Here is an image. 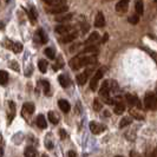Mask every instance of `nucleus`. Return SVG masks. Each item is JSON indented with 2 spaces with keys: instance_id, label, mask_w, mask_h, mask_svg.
<instances>
[{
  "instance_id": "1",
  "label": "nucleus",
  "mask_w": 157,
  "mask_h": 157,
  "mask_svg": "<svg viewBox=\"0 0 157 157\" xmlns=\"http://www.w3.org/2000/svg\"><path fill=\"white\" fill-rule=\"evenodd\" d=\"M94 63H96V57H94V56L79 55L78 57L72 58L70 62H69V65H70V67L72 70H79L83 66H86V65L94 64Z\"/></svg>"
},
{
  "instance_id": "2",
  "label": "nucleus",
  "mask_w": 157,
  "mask_h": 157,
  "mask_svg": "<svg viewBox=\"0 0 157 157\" xmlns=\"http://www.w3.org/2000/svg\"><path fill=\"white\" fill-rule=\"evenodd\" d=\"M109 82L108 80H104L102 84V86H101V90H99V96L103 98V101L105 103H108V104H112L113 103V99H111L110 98V90L111 87H109Z\"/></svg>"
},
{
  "instance_id": "3",
  "label": "nucleus",
  "mask_w": 157,
  "mask_h": 157,
  "mask_svg": "<svg viewBox=\"0 0 157 157\" xmlns=\"http://www.w3.org/2000/svg\"><path fill=\"white\" fill-rule=\"evenodd\" d=\"M144 105L148 110H156L157 109V96L154 92H148L144 98Z\"/></svg>"
},
{
  "instance_id": "4",
  "label": "nucleus",
  "mask_w": 157,
  "mask_h": 157,
  "mask_svg": "<svg viewBox=\"0 0 157 157\" xmlns=\"http://www.w3.org/2000/svg\"><path fill=\"white\" fill-rule=\"evenodd\" d=\"M104 67H101V69H98L97 72L94 73V76L92 77L91 79V83H90V89L92 90V91H96L97 90V87H98V82H99V79L103 78V76H104Z\"/></svg>"
},
{
  "instance_id": "5",
  "label": "nucleus",
  "mask_w": 157,
  "mask_h": 157,
  "mask_svg": "<svg viewBox=\"0 0 157 157\" xmlns=\"http://www.w3.org/2000/svg\"><path fill=\"white\" fill-rule=\"evenodd\" d=\"M69 10L67 5H57V6H50L46 8V12L51 13V14H59V13H66V11Z\"/></svg>"
},
{
  "instance_id": "6",
  "label": "nucleus",
  "mask_w": 157,
  "mask_h": 157,
  "mask_svg": "<svg viewBox=\"0 0 157 157\" xmlns=\"http://www.w3.org/2000/svg\"><path fill=\"white\" fill-rule=\"evenodd\" d=\"M129 2H130V0H119L116 5V11L118 13H122V14L125 13L129 8Z\"/></svg>"
},
{
  "instance_id": "7",
  "label": "nucleus",
  "mask_w": 157,
  "mask_h": 157,
  "mask_svg": "<svg viewBox=\"0 0 157 157\" xmlns=\"http://www.w3.org/2000/svg\"><path fill=\"white\" fill-rule=\"evenodd\" d=\"M125 98H126V102H128V104H129L130 106H137L138 109H141V108H142L141 102L138 101V98H137L135 94H128Z\"/></svg>"
},
{
  "instance_id": "8",
  "label": "nucleus",
  "mask_w": 157,
  "mask_h": 157,
  "mask_svg": "<svg viewBox=\"0 0 157 157\" xmlns=\"http://www.w3.org/2000/svg\"><path fill=\"white\" fill-rule=\"evenodd\" d=\"M89 126H90L91 132H92V134H94V135L101 134L102 131H104V130H105V126L102 125V124H98L97 122H90Z\"/></svg>"
},
{
  "instance_id": "9",
  "label": "nucleus",
  "mask_w": 157,
  "mask_h": 157,
  "mask_svg": "<svg viewBox=\"0 0 157 157\" xmlns=\"http://www.w3.org/2000/svg\"><path fill=\"white\" fill-rule=\"evenodd\" d=\"M91 72H92L91 69H87L86 71H84L83 73H80V75L77 76V82H78L79 85H84V84L86 83L87 78H89V76L91 75Z\"/></svg>"
},
{
  "instance_id": "10",
  "label": "nucleus",
  "mask_w": 157,
  "mask_h": 157,
  "mask_svg": "<svg viewBox=\"0 0 157 157\" xmlns=\"http://www.w3.org/2000/svg\"><path fill=\"white\" fill-rule=\"evenodd\" d=\"M6 46L10 47L14 53H19L23 51V45L20 43H12L11 40H6Z\"/></svg>"
},
{
  "instance_id": "11",
  "label": "nucleus",
  "mask_w": 157,
  "mask_h": 157,
  "mask_svg": "<svg viewBox=\"0 0 157 157\" xmlns=\"http://www.w3.org/2000/svg\"><path fill=\"white\" fill-rule=\"evenodd\" d=\"M105 25V18L102 12H98L96 16V20H94V26L96 27H103Z\"/></svg>"
},
{
  "instance_id": "12",
  "label": "nucleus",
  "mask_w": 157,
  "mask_h": 157,
  "mask_svg": "<svg viewBox=\"0 0 157 157\" xmlns=\"http://www.w3.org/2000/svg\"><path fill=\"white\" fill-rule=\"evenodd\" d=\"M71 29H72V27H71L70 25H64L63 24V25H58V26H56V32L59 33V34H66Z\"/></svg>"
},
{
  "instance_id": "13",
  "label": "nucleus",
  "mask_w": 157,
  "mask_h": 157,
  "mask_svg": "<svg viewBox=\"0 0 157 157\" xmlns=\"http://www.w3.org/2000/svg\"><path fill=\"white\" fill-rule=\"evenodd\" d=\"M98 40V33L97 32H94V33H91L90 34V37L87 38V40L85 41V46H90V45H92L94 46V44Z\"/></svg>"
},
{
  "instance_id": "14",
  "label": "nucleus",
  "mask_w": 157,
  "mask_h": 157,
  "mask_svg": "<svg viewBox=\"0 0 157 157\" xmlns=\"http://www.w3.org/2000/svg\"><path fill=\"white\" fill-rule=\"evenodd\" d=\"M58 105H59L60 110L63 111V112H69L71 109L70 103L67 102V101H65V99H60V101L58 102Z\"/></svg>"
},
{
  "instance_id": "15",
  "label": "nucleus",
  "mask_w": 157,
  "mask_h": 157,
  "mask_svg": "<svg viewBox=\"0 0 157 157\" xmlns=\"http://www.w3.org/2000/svg\"><path fill=\"white\" fill-rule=\"evenodd\" d=\"M77 37H78V33L77 32H72L70 34H65L60 40H62V43H70V41L76 39Z\"/></svg>"
},
{
  "instance_id": "16",
  "label": "nucleus",
  "mask_w": 157,
  "mask_h": 157,
  "mask_svg": "<svg viewBox=\"0 0 157 157\" xmlns=\"http://www.w3.org/2000/svg\"><path fill=\"white\" fill-rule=\"evenodd\" d=\"M113 111H115L116 115H122V113L125 111V105H124L122 102L116 103V104H115V109H113Z\"/></svg>"
},
{
  "instance_id": "17",
  "label": "nucleus",
  "mask_w": 157,
  "mask_h": 157,
  "mask_svg": "<svg viewBox=\"0 0 157 157\" xmlns=\"http://www.w3.org/2000/svg\"><path fill=\"white\" fill-rule=\"evenodd\" d=\"M23 112H27L29 115H32L34 112V104L33 103H25L23 106Z\"/></svg>"
},
{
  "instance_id": "18",
  "label": "nucleus",
  "mask_w": 157,
  "mask_h": 157,
  "mask_svg": "<svg viewBox=\"0 0 157 157\" xmlns=\"http://www.w3.org/2000/svg\"><path fill=\"white\" fill-rule=\"evenodd\" d=\"M37 125L39 126L40 129H46L47 128L46 118L44 117L43 115H39V116L37 117Z\"/></svg>"
},
{
  "instance_id": "19",
  "label": "nucleus",
  "mask_w": 157,
  "mask_h": 157,
  "mask_svg": "<svg viewBox=\"0 0 157 157\" xmlns=\"http://www.w3.org/2000/svg\"><path fill=\"white\" fill-rule=\"evenodd\" d=\"M24 155H25V157H36L37 156V150L33 147H27V148H25Z\"/></svg>"
},
{
  "instance_id": "20",
  "label": "nucleus",
  "mask_w": 157,
  "mask_h": 157,
  "mask_svg": "<svg viewBox=\"0 0 157 157\" xmlns=\"http://www.w3.org/2000/svg\"><path fill=\"white\" fill-rule=\"evenodd\" d=\"M58 80H59V83H60V85L63 87H67L70 85V79L67 78L66 76H64V75H60L59 77H58Z\"/></svg>"
},
{
  "instance_id": "21",
  "label": "nucleus",
  "mask_w": 157,
  "mask_h": 157,
  "mask_svg": "<svg viewBox=\"0 0 157 157\" xmlns=\"http://www.w3.org/2000/svg\"><path fill=\"white\" fill-rule=\"evenodd\" d=\"M135 8H136V12L138 16H142L143 12H144V6H143V1L142 0H137L136 1V5H135Z\"/></svg>"
},
{
  "instance_id": "22",
  "label": "nucleus",
  "mask_w": 157,
  "mask_h": 157,
  "mask_svg": "<svg viewBox=\"0 0 157 157\" xmlns=\"http://www.w3.org/2000/svg\"><path fill=\"white\" fill-rule=\"evenodd\" d=\"M44 2H46L50 6H57V5H64L66 2V0H43Z\"/></svg>"
},
{
  "instance_id": "23",
  "label": "nucleus",
  "mask_w": 157,
  "mask_h": 157,
  "mask_svg": "<svg viewBox=\"0 0 157 157\" xmlns=\"http://www.w3.org/2000/svg\"><path fill=\"white\" fill-rule=\"evenodd\" d=\"M71 19H72V14H71V13H66V14H63V16H60V17H57V18H56V21L63 23V21H69Z\"/></svg>"
},
{
  "instance_id": "24",
  "label": "nucleus",
  "mask_w": 157,
  "mask_h": 157,
  "mask_svg": "<svg viewBox=\"0 0 157 157\" xmlns=\"http://www.w3.org/2000/svg\"><path fill=\"white\" fill-rule=\"evenodd\" d=\"M7 82H8V73L6 71L1 70L0 71V83H1V85H5Z\"/></svg>"
},
{
  "instance_id": "25",
  "label": "nucleus",
  "mask_w": 157,
  "mask_h": 157,
  "mask_svg": "<svg viewBox=\"0 0 157 157\" xmlns=\"http://www.w3.org/2000/svg\"><path fill=\"white\" fill-rule=\"evenodd\" d=\"M48 119H50V122L52 124H58V122H59V118L57 116V113H55L53 111H50L48 112Z\"/></svg>"
},
{
  "instance_id": "26",
  "label": "nucleus",
  "mask_w": 157,
  "mask_h": 157,
  "mask_svg": "<svg viewBox=\"0 0 157 157\" xmlns=\"http://www.w3.org/2000/svg\"><path fill=\"white\" fill-rule=\"evenodd\" d=\"M29 16H30V19H31L32 24L36 23V20H37V17H38V14H37V11H36V8L31 7L30 12H29Z\"/></svg>"
},
{
  "instance_id": "27",
  "label": "nucleus",
  "mask_w": 157,
  "mask_h": 157,
  "mask_svg": "<svg viewBox=\"0 0 157 157\" xmlns=\"http://www.w3.org/2000/svg\"><path fill=\"white\" fill-rule=\"evenodd\" d=\"M38 67H39V70L41 73H45L47 71V62L46 60H39V63H38Z\"/></svg>"
},
{
  "instance_id": "28",
  "label": "nucleus",
  "mask_w": 157,
  "mask_h": 157,
  "mask_svg": "<svg viewBox=\"0 0 157 157\" xmlns=\"http://www.w3.org/2000/svg\"><path fill=\"white\" fill-rule=\"evenodd\" d=\"M131 124V118L130 117H124L122 118V121L119 122V128H124V126Z\"/></svg>"
},
{
  "instance_id": "29",
  "label": "nucleus",
  "mask_w": 157,
  "mask_h": 157,
  "mask_svg": "<svg viewBox=\"0 0 157 157\" xmlns=\"http://www.w3.org/2000/svg\"><path fill=\"white\" fill-rule=\"evenodd\" d=\"M44 53L50 58V59H55V57H56V55H55V51H53V48H51V47H47L46 50L44 51Z\"/></svg>"
},
{
  "instance_id": "30",
  "label": "nucleus",
  "mask_w": 157,
  "mask_h": 157,
  "mask_svg": "<svg viewBox=\"0 0 157 157\" xmlns=\"http://www.w3.org/2000/svg\"><path fill=\"white\" fill-rule=\"evenodd\" d=\"M10 109H11V115H10V119H8V122H11V121H12V118L14 117V113H16V105H14V103L13 102H10Z\"/></svg>"
},
{
  "instance_id": "31",
  "label": "nucleus",
  "mask_w": 157,
  "mask_h": 157,
  "mask_svg": "<svg viewBox=\"0 0 157 157\" xmlns=\"http://www.w3.org/2000/svg\"><path fill=\"white\" fill-rule=\"evenodd\" d=\"M103 108V104L99 102V99H94V111H101Z\"/></svg>"
},
{
  "instance_id": "32",
  "label": "nucleus",
  "mask_w": 157,
  "mask_h": 157,
  "mask_svg": "<svg viewBox=\"0 0 157 157\" xmlns=\"http://www.w3.org/2000/svg\"><path fill=\"white\" fill-rule=\"evenodd\" d=\"M130 115H131L132 117L136 118V119H138V121H142V119H144V116H143V115L138 113L137 111H135V110H130Z\"/></svg>"
},
{
  "instance_id": "33",
  "label": "nucleus",
  "mask_w": 157,
  "mask_h": 157,
  "mask_svg": "<svg viewBox=\"0 0 157 157\" xmlns=\"http://www.w3.org/2000/svg\"><path fill=\"white\" fill-rule=\"evenodd\" d=\"M138 21H140V17H138V14H136V16H131L130 18H129V23L132 24V25H136Z\"/></svg>"
},
{
  "instance_id": "34",
  "label": "nucleus",
  "mask_w": 157,
  "mask_h": 157,
  "mask_svg": "<svg viewBox=\"0 0 157 157\" xmlns=\"http://www.w3.org/2000/svg\"><path fill=\"white\" fill-rule=\"evenodd\" d=\"M41 84H43V86H44V91H45V94H48L50 92V83L47 82V80H41Z\"/></svg>"
},
{
  "instance_id": "35",
  "label": "nucleus",
  "mask_w": 157,
  "mask_h": 157,
  "mask_svg": "<svg viewBox=\"0 0 157 157\" xmlns=\"http://www.w3.org/2000/svg\"><path fill=\"white\" fill-rule=\"evenodd\" d=\"M38 36L40 37V39H41V43H43V44L47 41V37L44 34V31H43V30H39V31H38Z\"/></svg>"
},
{
  "instance_id": "36",
  "label": "nucleus",
  "mask_w": 157,
  "mask_h": 157,
  "mask_svg": "<svg viewBox=\"0 0 157 157\" xmlns=\"http://www.w3.org/2000/svg\"><path fill=\"white\" fill-rule=\"evenodd\" d=\"M59 136H60V140H65V138H66V132H65V130L62 129V130L59 131Z\"/></svg>"
},
{
  "instance_id": "37",
  "label": "nucleus",
  "mask_w": 157,
  "mask_h": 157,
  "mask_svg": "<svg viewBox=\"0 0 157 157\" xmlns=\"http://www.w3.org/2000/svg\"><path fill=\"white\" fill-rule=\"evenodd\" d=\"M11 66H12V69L14 71H19V65L16 63V62H12V64H11Z\"/></svg>"
},
{
  "instance_id": "38",
  "label": "nucleus",
  "mask_w": 157,
  "mask_h": 157,
  "mask_svg": "<svg viewBox=\"0 0 157 157\" xmlns=\"http://www.w3.org/2000/svg\"><path fill=\"white\" fill-rule=\"evenodd\" d=\"M67 157H77V155H76V152L75 151H69V154H67Z\"/></svg>"
},
{
  "instance_id": "39",
  "label": "nucleus",
  "mask_w": 157,
  "mask_h": 157,
  "mask_svg": "<svg viewBox=\"0 0 157 157\" xmlns=\"http://www.w3.org/2000/svg\"><path fill=\"white\" fill-rule=\"evenodd\" d=\"M130 156L131 157H141L137 152H136V151H130Z\"/></svg>"
},
{
  "instance_id": "40",
  "label": "nucleus",
  "mask_w": 157,
  "mask_h": 157,
  "mask_svg": "<svg viewBox=\"0 0 157 157\" xmlns=\"http://www.w3.org/2000/svg\"><path fill=\"white\" fill-rule=\"evenodd\" d=\"M108 37H109V36H108V34H105V36H104V38L102 39V43H105V41L108 40Z\"/></svg>"
},
{
  "instance_id": "41",
  "label": "nucleus",
  "mask_w": 157,
  "mask_h": 157,
  "mask_svg": "<svg viewBox=\"0 0 157 157\" xmlns=\"http://www.w3.org/2000/svg\"><path fill=\"white\" fill-rule=\"evenodd\" d=\"M148 157H156V155H155V151H154V152H151V154H150Z\"/></svg>"
},
{
  "instance_id": "42",
  "label": "nucleus",
  "mask_w": 157,
  "mask_h": 157,
  "mask_svg": "<svg viewBox=\"0 0 157 157\" xmlns=\"http://www.w3.org/2000/svg\"><path fill=\"white\" fill-rule=\"evenodd\" d=\"M155 155H156V157H157V148H156V150H155Z\"/></svg>"
},
{
  "instance_id": "43",
  "label": "nucleus",
  "mask_w": 157,
  "mask_h": 157,
  "mask_svg": "<svg viewBox=\"0 0 157 157\" xmlns=\"http://www.w3.org/2000/svg\"><path fill=\"white\" fill-rule=\"evenodd\" d=\"M41 157H47V156H46V155H43V156H41Z\"/></svg>"
},
{
  "instance_id": "44",
  "label": "nucleus",
  "mask_w": 157,
  "mask_h": 157,
  "mask_svg": "<svg viewBox=\"0 0 157 157\" xmlns=\"http://www.w3.org/2000/svg\"><path fill=\"white\" fill-rule=\"evenodd\" d=\"M116 157H123V156H116Z\"/></svg>"
}]
</instances>
